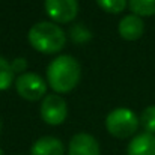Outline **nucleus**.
I'll use <instances>...</instances> for the list:
<instances>
[{
	"label": "nucleus",
	"mask_w": 155,
	"mask_h": 155,
	"mask_svg": "<svg viewBox=\"0 0 155 155\" xmlns=\"http://www.w3.org/2000/svg\"><path fill=\"white\" fill-rule=\"evenodd\" d=\"M81 68L77 59L63 54L53 60L47 68V78L53 91L59 94L71 92L80 81Z\"/></svg>",
	"instance_id": "nucleus-1"
},
{
	"label": "nucleus",
	"mask_w": 155,
	"mask_h": 155,
	"mask_svg": "<svg viewBox=\"0 0 155 155\" xmlns=\"http://www.w3.org/2000/svg\"><path fill=\"white\" fill-rule=\"evenodd\" d=\"M29 42L38 51L44 54H54L65 47L66 38L63 30L57 24L50 21H41L30 27Z\"/></svg>",
	"instance_id": "nucleus-2"
},
{
	"label": "nucleus",
	"mask_w": 155,
	"mask_h": 155,
	"mask_svg": "<svg viewBox=\"0 0 155 155\" xmlns=\"http://www.w3.org/2000/svg\"><path fill=\"white\" fill-rule=\"evenodd\" d=\"M105 128L111 136H114L117 139H127L137 131L139 119L133 110L119 107L107 114Z\"/></svg>",
	"instance_id": "nucleus-3"
},
{
	"label": "nucleus",
	"mask_w": 155,
	"mask_h": 155,
	"mask_svg": "<svg viewBox=\"0 0 155 155\" xmlns=\"http://www.w3.org/2000/svg\"><path fill=\"white\" fill-rule=\"evenodd\" d=\"M17 92L27 101H38L47 92L45 81L35 72H23L15 81Z\"/></svg>",
	"instance_id": "nucleus-4"
},
{
	"label": "nucleus",
	"mask_w": 155,
	"mask_h": 155,
	"mask_svg": "<svg viewBox=\"0 0 155 155\" xmlns=\"http://www.w3.org/2000/svg\"><path fill=\"white\" fill-rule=\"evenodd\" d=\"M45 11L56 23H69L77 17V0H45Z\"/></svg>",
	"instance_id": "nucleus-5"
},
{
	"label": "nucleus",
	"mask_w": 155,
	"mask_h": 155,
	"mask_svg": "<svg viewBox=\"0 0 155 155\" xmlns=\"http://www.w3.org/2000/svg\"><path fill=\"white\" fill-rule=\"evenodd\" d=\"M68 114L66 103L57 95H47L41 105V116L48 125H60Z\"/></svg>",
	"instance_id": "nucleus-6"
},
{
	"label": "nucleus",
	"mask_w": 155,
	"mask_h": 155,
	"mask_svg": "<svg viewBox=\"0 0 155 155\" xmlns=\"http://www.w3.org/2000/svg\"><path fill=\"white\" fill-rule=\"evenodd\" d=\"M68 154L69 155H101L100 151V145L97 142V139L87 133H78L75 134L71 142H69V148H68Z\"/></svg>",
	"instance_id": "nucleus-7"
},
{
	"label": "nucleus",
	"mask_w": 155,
	"mask_h": 155,
	"mask_svg": "<svg viewBox=\"0 0 155 155\" xmlns=\"http://www.w3.org/2000/svg\"><path fill=\"white\" fill-rule=\"evenodd\" d=\"M119 35L125 41H136L143 35L145 24L139 15H127L119 21Z\"/></svg>",
	"instance_id": "nucleus-8"
},
{
	"label": "nucleus",
	"mask_w": 155,
	"mask_h": 155,
	"mask_svg": "<svg viewBox=\"0 0 155 155\" xmlns=\"http://www.w3.org/2000/svg\"><path fill=\"white\" fill-rule=\"evenodd\" d=\"M128 155H155V136L143 133L136 136L128 145Z\"/></svg>",
	"instance_id": "nucleus-9"
},
{
	"label": "nucleus",
	"mask_w": 155,
	"mask_h": 155,
	"mask_svg": "<svg viewBox=\"0 0 155 155\" xmlns=\"http://www.w3.org/2000/svg\"><path fill=\"white\" fill-rule=\"evenodd\" d=\"M32 155H63V143L56 139V137H41L38 139L32 149H30Z\"/></svg>",
	"instance_id": "nucleus-10"
},
{
	"label": "nucleus",
	"mask_w": 155,
	"mask_h": 155,
	"mask_svg": "<svg viewBox=\"0 0 155 155\" xmlns=\"http://www.w3.org/2000/svg\"><path fill=\"white\" fill-rule=\"evenodd\" d=\"M128 6L134 15L139 17L155 15V0H128Z\"/></svg>",
	"instance_id": "nucleus-11"
},
{
	"label": "nucleus",
	"mask_w": 155,
	"mask_h": 155,
	"mask_svg": "<svg viewBox=\"0 0 155 155\" xmlns=\"http://www.w3.org/2000/svg\"><path fill=\"white\" fill-rule=\"evenodd\" d=\"M14 81V69L12 65L0 56V91H6L11 87Z\"/></svg>",
	"instance_id": "nucleus-12"
},
{
	"label": "nucleus",
	"mask_w": 155,
	"mask_h": 155,
	"mask_svg": "<svg viewBox=\"0 0 155 155\" xmlns=\"http://www.w3.org/2000/svg\"><path fill=\"white\" fill-rule=\"evenodd\" d=\"M140 124L146 130V133L155 134V105H149L143 110L140 116Z\"/></svg>",
	"instance_id": "nucleus-13"
},
{
	"label": "nucleus",
	"mask_w": 155,
	"mask_h": 155,
	"mask_svg": "<svg viewBox=\"0 0 155 155\" xmlns=\"http://www.w3.org/2000/svg\"><path fill=\"white\" fill-rule=\"evenodd\" d=\"M97 3L103 8L104 11L111 12V14L122 12L127 8V0H97Z\"/></svg>",
	"instance_id": "nucleus-14"
},
{
	"label": "nucleus",
	"mask_w": 155,
	"mask_h": 155,
	"mask_svg": "<svg viewBox=\"0 0 155 155\" xmlns=\"http://www.w3.org/2000/svg\"><path fill=\"white\" fill-rule=\"evenodd\" d=\"M71 36H72V39L74 41H77V42H84V41H89L91 39V32L87 30V29H84L83 26H75L72 30H71Z\"/></svg>",
	"instance_id": "nucleus-15"
},
{
	"label": "nucleus",
	"mask_w": 155,
	"mask_h": 155,
	"mask_svg": "<svg viewBox=\"0 0 155 155\" xmlns=\"http://www.w3.org/2000/svg\"><path fill=\"white\" fill-rule=\"evenodd\" d=\"M27 66V60L24 57H17L14 62H12V69L14 72H23Z\"/></svg>",
	"instance_id": "nucleus-16"
},
{
	"label": "nucleus",
	"mask_w": 155,
	"mask_h": 155,
	"mask_svg": "<svg viewBox=\"0 0 155 155\" xmlns=\"http://www.w3.org/2000/svg\"><path fill=\"white\" fill-rule=\"evenodd\" d=\"M0 155H5V152H3V151H2V149H0Z\"/></svg>",
	"instance_id": "nucleus-17"
},
{
	"label": "nucleus",
	"mask_w": 155,
	"mask_h": 155,
	"mask_svg": "<svg viewBox=\"0 0 155 155\" xmlns=\"http://www.w3.org/2000/svg\"><path fill=\"white\" fill-rule=\"evenodd\" d=\"M0 131H2V120H0Z\"/></svg>",
	"instance_id": "nucleus-18"
}]
</instances>
